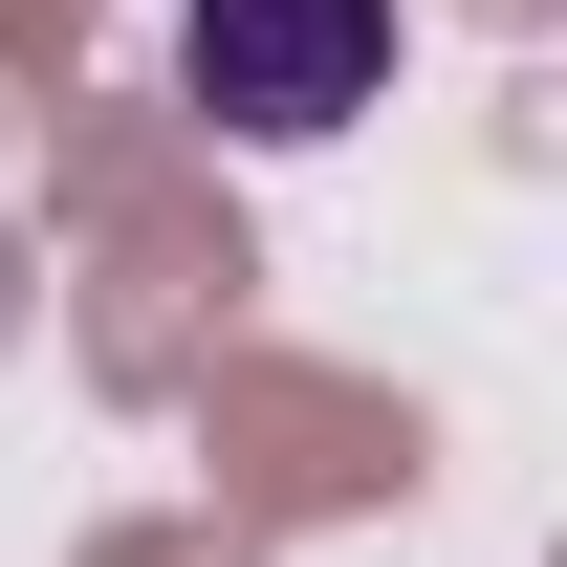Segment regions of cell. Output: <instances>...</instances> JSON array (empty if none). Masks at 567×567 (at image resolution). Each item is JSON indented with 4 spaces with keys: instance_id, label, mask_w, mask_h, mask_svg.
<instances>
[{
    "instance_id": "cell-1",
    "label": "cell",
    "mask_w": 567,
    "mask_h": 567,
    "mask_svg": "<svg viewBox=\"0 0 567 567\" xmlns=\"http://www.w3.org/2000/svg\"><path fill=\"white\" fill-rule=\"evenodd\" d=\"M175 87L240 153H306L393 87V0H175Z\"/></svg>"
}]
</instances>
